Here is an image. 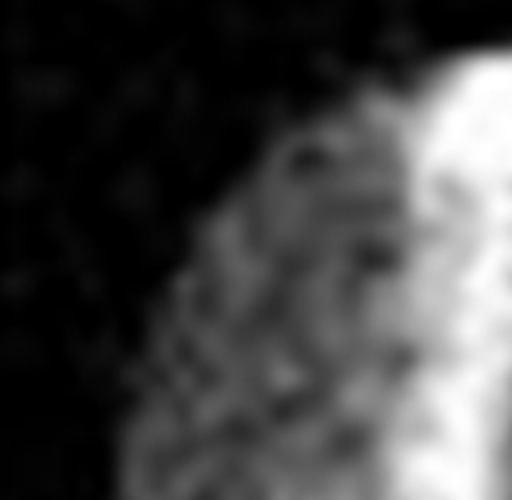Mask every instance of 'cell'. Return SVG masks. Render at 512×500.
<instances>
[{
  "label": "cell",
  "instance_id": "1",
  "mask_svg": "<svg viewBox=\"0 0 512 500\" xmlns=\"http://www.w3.org/2000/svg\"><path fill=\"white\" fill-rule=\"evenodd\" d=\"M424 500H512V83L433 163L411 237Z\"/></svg>",
  "mask_w": 512,
  "mask_h": 500
}]
</instances>
